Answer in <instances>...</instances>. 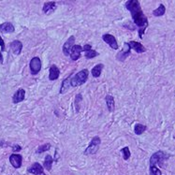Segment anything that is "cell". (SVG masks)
<instances>
[{
  "label": "cell",
  "mask_w": 175,
  "mask_h": 175,
  "mask_svg": "<svg viewBox=\"0 0 175 175\" xmlns=\"http://www.w3.org/2000/svg\"><path fill=\"white\" fill-rule=\"evenodd\" d=\"M25 91L24 89H19L12 96V101L13 103L17 104L19 102H22L25 99Z\"/></svg>",
  "instance_id": "cell-14"
},
{
  "label": "cell",
  "mask_w": 175,
  "mask_h": 175,
  "mask_svg": "<svg viewBox=\"0 0 175 175\" xmlns=\"http://www.w3.org/2000/svg\"><path fill=\"white\" fill-rule=\"evenodd\" d=\"M50 148H51V144H50V143H44V144H42L41 146H39V147L38 148L37 153H38V154H41V153H43V152L48 151Z\"/></svg>",
  "instance_id": "cell-24"
},
{
  "label": "cell",
  "mask_w": 175,
  "mask_h": 175,
  "mask_svg": "<svg viewBox=\"0 0 175 175\" xmlns=\"http://www.w3.org/2000/svg\"><path fill=\"white\" fill-rule=\"evenodd\" d=\"M121 152H122V154H123L124 159H125V160H128L129 157H130V155H131V153H130V151H129V148H128V147H125V148H123V149L121 150Z\"/></svg>",
  "instance_id": "cell-25"
},
{
  "label": "cell",
  "mask_w": 175,
  "mask_h": 175,
  "mask_svg": "<svg viewBox=\"0 0 175 175\" xmlns=\"http://www.w3.org/2000/svg\"><path fill=\"white\" fill-rule=\"evenodd\" d=\"M0 63H3V56H2V53L0 52Z\"/></svg>",
  "instance_id": "cell-31"
},
{
  "label": "cell",
  "mask_w": 175,
  "mask_h": 175,
  "mask_svg": "<svg viewBox=\"0 0 175 175\" xmlns=\"http://www.w3.org/2000/svg\"><path fill=\"white\" fill-rule=\"evenodd\" d=\"M11 49L15 54H20L23 49V43L19 40H14L11 43Z\"/></svg>",
  "instance_id": "cell-15"
},
{
  "label": "cell",
  "mask_w": 175,
  "mask_h": 175,
  "mask_svg": "<svg viewBox=\"0 0 175 175\" xmlns=\"http://www.w3.org/2000/svg\"><path fill=\"white\" fill-rule=\"evenodd\" d=\"M126 8L130 11L134 23L140 28L139 36L141 38H142L144 31L148 26V19L145 17L143 11H141L140 2L137 1V0H129V1L126 3Z\"/></svg>",
  "instance_id": "cell-1"
},
{
  "label": "cell",
  "mask_w": 175,
  "mask_h": 175,
  "mask_svg": "<svg viewBox=\"0 0 175 175\" xmlns=\"http://www.w3.org/2000/svg\"><path fill=\"white\" fill-rule=\"evenodd\" d=\"M88 78V70H83L80 72H78L70 81V84L72 87H76L79 85L83 84Z\"/></svg>",
  "instance_id": "cell-2"
},
{
  "label": "cell",
  "mask_w": 175,
  "mask_h": 175,
  "mask_svg": "<svg viewBox=\"0 0 175 175\" xmlns=\"http://www.w3.org/2000/svg\"><path fill=\"white\" fill-rule=\"evenodd\" d=\"M74 42H75V37L74 36H71L64 44L63 46V52L65 55H70V52H71V49L73 48L74 46Z\"/></svg>",
  "instance_id": "cell-7"
},
{
  "label": "cell",
  "mask_w": 175,
  "mask_h": 175,
  "mask_svg": "<svg viewBox=\"0 0 175 175\" xmlns=\"http://www.w3.org/2000/svg\"><path fill=\"white\" fill-rule=\"evenodd\" d=\"M165 157H166V155H165L164 152H162V151L155 152L150 158V167L151 166H156L158 164L162 165V162L165 159Z\"/></svg>",
  "instance_id": "cell-5"
},
{
  "label": "cell",
  "mask_w": 175,
  "mask_h": 175,
  "mask_svg": "<svg viewBox=\"0 0 175 175\" xmlns=\"http://www.w3.org/2000/svg\"><path fill=\"white\" fill-rule=\"evenodd\" d=\"M70 77H68L66 80L63 81L62 86H61V90H60V93H61V94H64V93L69 89V87L70 86Z\"/></svg>",
  "instance_id": "cell-23"
},
{
  "label": "cell",
  "mask_w": 175,
  "mask_h": 175,
  "mask_svg": "<svg viewBox=\"0 0 175 175\" xmlns=\"http://www.w3.org/2000/svg\"><path fill=\"white\" fill-rule=\"evenodd\" d=\"M0 47H1L2 51H5V42H4L3 38L1 37H0Z\"/></svg>",
  "instance_id": "cell-29"
},
{
  "label": "cell",
  "mask_w": 175,
  "mask_h": 175,
  "mask_svg": "<svg viewBox=\"0 0 175 175\" xmlns=\"http://www.w3.org/2000/svg\"><path fill=\"white\" fill-rule=\"evenodd\" d=\"M14 30L15 28L11 23H4L0 25V31H2L3 33H13Z\"/></svg>",
  "instance_id": "cell-17"
},
{
  "label": "cell",
  "mask_w": 175,
  "mask_h": 175,
  "mask_svg": "<svg viewBox=\"0 0 175 175\" xmlns=\"http://www.w3.org/2000/svg\"><path fill=\"white\" fill-rule=\"evenodd\" d=\"M41 175H46V174H44V173H42V174H41Z\"/></svg>",
  "instance_id": "cell-32"
},
{
  "label": "cell",
  "mask_w": 175,
  "mask_h": 175,
  "mask_svg": "<svg viewBox=\"0 0 175 175\" xmlns=\"http://www.w3.org/2000/svg\"><path fill=\"white\" fill-rule=\"evenodd\" d=\"M52 162H53V159H52V157L50 155H46L45 156V159H44V163H43V167L48 170V171H50L51 169H52Z\"/></svg>",
  "instance_id": "cell-20"
},
{
  "label": "cell",
  "mask_w": 175,
  "mask_h": 175,
  "mask_svg": "<svg viewBox=\"0 0 175 175\" xmlns=\"http://www.w3.org/2000/svg\"><path fill=\"white\" fill-rule=\"evenodd\" d=\"M10 162L12 165L13 168H19L22 166V162H23V157L20 155L17 154H12L10 156Z\"/></svg>",
  "instance_id": "cell-8"
},
{
  "label": "cell",
  "mask_w": 175,
  "mask_h": 175,
  "mask_svg": "<svg viewBox=\"0 0 175 175\" xmlns=\"http://www.w3.org/2000/svg\"><path fill=\"white\" fill-rule=\"evenodd\" d=\"M146 129H147L146 126L141 125V124H137V125L134 127V132H135V134H137V135H141Z\"/></svg>",
  "instance_id": "cell-22"
},
{
  "label": "cell",
  "mask_w": 175,
  "mask_h": 175,
  "mask_svg": "<svg viewBox=\"0 0 175 175\" xmlns=\"http://www.w3.org/2000/svg\"><path fill=\"white\" fill-rule=\"evenodd\" d=\"M41 60L39 57H33L31 61H30V64H29V68H30V71L33 75H37L40 70H41Z\"/></svg>",
  "instance_id": "cell-4"
},
{
  "label": "cell",
  "mask_w": 175,
  "mask_h": 175,
  "mask_svg": "<svg viewBox=\"0 0 175 175\" xmlns=\"http://www.w3.org/2000/svg\"><path fill=\"white\" fill-rule=\"evenodd\" d=\"M166 12V8L163 4H160L159 7L157 9H155L154 11H153V14L155 16V17H160V16H163Z\"/></svg>",
  "instance_id": "cell-21"
},
{
  "label": "cell",
  "mask_w": 175,
  "mask_h": 175,
  "mask_svg": "<svg viewBox=\"0 0 175 175\" xmlns=\"http://www.w3.org/2000/svg\"><path fill=\"white\" fill-rule=\"evenodd\" d=\"M59 75H60V70L58 69L56 66L52 65L51 68H50V71H49V79L50 81H55L59 78Z\"/></svg>",
  "instance_id": "cell-12"
},
{
  "label": "cell",
  "mask_w": 175,
  "mask_h": 175,
  "mask_svg": "<svg viewBox=\"0 0 175 175\" xmlns=\"http://www.w3.org/2000/svg\"><path fill=\"white\" fill-rule=\"evenodd\" d=\"M101 143V141H100V138L96 136L95 138L92 139L89 146L85 149L84 151V155H94L97 152L98 148H99V145Z\"/></svg>",
  "instance_id": "cell-3"
},
{
  "label": "cell",
  "mask_w": 175,
  "mask_h": 175,
  "mask_svg": "<svg viewBox=\"0 0 175 175\" xmlns=\"http://www.w3.org/2000/svg\"><path fill=\"white\" fill-rule=\"evenodd\" d=\"M128 44H129L130 48L133 49V50H134L136 52H138V53H142V52H146L145 47H144L141 43H140V42H137V41H130V42H128Z\"/></svg>",
  "instance_id": "cell-13"
},
{
  "label": "cell",
  "mask_w": 175,
  "mask_h": 175,
  "mask_svg": "<svg viewBox=\"0 0 175 175\" xmlns=\"http://www.w3.org/2000/svg\"><path fill=\"white\" fill-rule=\"evenodd\" d=\"M106 103H107V106H108V110L110 111H113L114 109H115V102H114V98H113L112 96L108 95L106 96Z\"/></svg>",
  "instance_id": "cell-18"
},
{
  "label": "cell",
  "mask_w": 175,
  "mask_h": 175,
  "mask_svg": "<svg viewBox=\"0 0 175 175\" xmlns=\"http://www.w3.org/2000/svg\"><path fill=\"white\" fill-rule=\"evenodd\" d=\"M90 50H92V47H91V45H89V44L84 45L83 48V52H87V51H90Z\"/></svg>",
  "instance_id": "cell-30"
},
{
  "label": "cell",
  "mask_w": 175,
  "mask_h": 175,
  "mask_svg": "<svg viewBox=\"0 0 175 175\" xmlns=\"http://www.w3.org/2000/svg\"><path fill=\"white\" fill-rule=\"evenodd\" d=\"M103 68H104V66H103L102 64H98V65L95 66V67L92 69V71H91V72H92V75H93L95 78H98V77L100 76L101 72H102Z\"/></svg>",
  "instance_id": "cell-19"
},
{
  "label": "cell",
  "mask_w": 175,
  "mask_h": 175,
  "mask_svg": "<svg viewBox=\"0 0 175 175\" xmlns=\"http://www.w3.org/2000/svg\"><path fill=\"white\" fill-rule=\"evenodd\" d=\"M161 170L156 166H151L150 167V175H161Z\"/></svg>",
  "instance_id": "cell-26"
},
{
  "label": "cell",
  "mask_w": 175,
  "mask_h": 175,
  "mask_svg": "<svg viewBox=\"0 0 175 175\" xmlns=\"http://www.w3.org/2000/svg\"><path fill=\"white\" fill-rule=\"evenodd\" d=\"M83 51V48L80 46V45H74L73 48L71 49V52H70V58L72 61H76L78 60L80 56H81V52Z\"/></svg>",
  "instance_id": "cell-10"
},
{
  "label": "cell",
  "mask_w": 175,
  "mask_h": 175,
  "mask_svg": "<svg viewBox=\"0 0 175 175\" xmlns=\"http://www.w3.org/2000/svg\"><path fill=\"white\" fill-rule=\"evenodd\" d=\"M27 171L29 173L35 174V175H41L43 172V167L39 163H34L30 168H27Z\"/></svg>",
  "instance_id": "cell-11"
},
{
  "label": "cell",
  "mask_w": 175,
  "mask_h": 175,
  "mask_svg": "<svg viewBox=\"0 0 175 175\" xmlns=\"http://www.w3.org/2000/svg\"><path fill=\"white\" fill-rule=\"evenodd\" d=\"M102 39L110 45V47H111L114 50H117L118 49V43L117 40L114 38V36L110 35V34H105L102 36Z\"/></svg>",
  "instance_id": "cell-6"
},
{
  "label": "cell",
  "mask_w": 175,
  "mask_h": 175,
  "mask_svg": "<svg viewBox=\"0 0 175 175\" xmlns=\"http://www.w3.org/2000/svg\"><path fill=\"white\" fill-rule=\"evenodd\" d=\"M130 50H131V48H130L129 44H128V43H125V44H124V49L118 53L117 56H116V57H117V59L120 60V61H124L126 58L129 55Z\"/></svg>",
  "instance_id": "cell-9"
},
{
  "label": "cell",
  "mask_w": 175,
  "mask_h": 175,
  "mask_svg": "<svg viewBox=\"0 0 175 175\" xmlns=\"http://www.w3.org/2000/svg\"><path fill=\"white\" fill-rule=\"evenodd\" d=\"M97 55H98V52L94 51V50H90V51L85 52V57L87 58V59H91V58H94Z\"/></svg>",
  "instance_id": "cell-27"
},
{
  "label": "cell",
  "mask_w": 175,
  "mask_h": 175,
  "mask_svg": "<svg viewBox=\"0 0 175 175\" xmlns=\"http://www.w3.org/2000/svg\"><path fill=\"white\" fill-rule=\"evenodd\" d=\"M55 9H56V3L55 2H46L43 5L42 11L45 14H50L52 11H54Z\"/></svg>",
  "instance_id": "cell-16"
},
{
  "label": "cell",
  "mask_w": 175,
  "mask_h": 175,
  "mask_svg": "<svg viewBox=\"0 0 175 175\" xmlns=\"http://www.w3.org/2000/svg\"><path fill=\"white\" fill-rule=\"evenodd\" d=\"M21 149H22V147L20 145H18V144H15V145L12 146V151L13 152H19V151H21Z\"/></svg>",
  "instance_id": "cell-28"
}]
</instances>
